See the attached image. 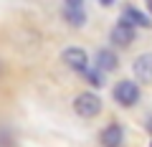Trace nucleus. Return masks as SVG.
Instances as JSON below:
<instances>
[{"mask_svg": "<svg viewBox=\"0 0 152 147\" xmlns=\"http://www.w3.org/2000/svg\"><path fill=\"white\" fill-rule=\"evenodd\" d=\"M96 66H99V71H114L117 69V56L112 53V51H102V53L96 56Z\"/></svg>", "mask_w": 152, "mask_h": 147, "instance_id": "1a4fd4ad", "label": "nucleus"}, {"mask_svg": "<svg viewBox=\"0 0 152 147\" xmlns=\"http://www.w3.org/2000/svg\"><path fill=\"white\" fill-rule=\"evenodd\" d=\"M99 3H104V5H112V3H114V0H99Z\"/></svg>", "mask_w": 152, "mask_h": 147, "instance_id": "9b49d317", "label": "nucleus"}, {"mask_svg": "<svg viewBox=\"0 0 152 147\" xmlns=\"http://www.w3.org/2000/svg\"><path fill=\"white\" fill-rule=\"evenodd\" d=\"M74 112L79 117H84V119H91V117H96L99 112H102V102H99L96 94L84 91V94H79V97L74 99Z\"/></svg>", "mask_w": 152, "mask_h": 147, "instance_id": "f257e3e1", "label": "nucleus"}, {"mask_svg": "<svg viewBox=\"0 0 152 147\" xmlns=\"http://www.w3.org/2000/svg\"><path fill=\"white\" fill-rule=\"evenodd\" d=\"M64 61H66V66H71V69H76V71L89 69V56H86V51H84V48H76V46H71V48L64 51Z\"/></svg>", "mask_w": 152, "mask_h": 147, "instance_id": "39448f33", "label": "nucleus"}, {"mask_svg": "<svg viewBox=\"0 0 152 147\" xmlns=\"http://www.w3.org/2000/svg\"><path fill=\"white\" fill-rule=\"evenodd\" d=\"M122 142H124V129L119 124H109L102 132V145L104 147H119Z\"/></svg>", "mask_w": 152, "mask_h": 147, "instance_id": "0eeeda50", "label": "nucleus"}, {"mask_svg": "<svg viewBox=\"0 0 152 147\" xmlns=\"http://www.w3.org/2000/svg\"><path fill=\"white\" fill-rule=\"evenodd\" d=\"M134 41V26H129V23L119 20L117 26L112 28V43L119 46V48H127V46Z\"/></svg>", "mask_w": 152, "mask_h": 147, "instance_id": "20e7f679", "label": "nucleus"}, {"mask_svg": "<svg viewBox=\"0 0 152 147\" xmlns=\"http://www.w3.org/2000/svg\"><path fill=\"white\" fill-rule=\"evenodd\" d=\"M147 8H150V13H152V0H147Z\"/></svg>", "mask_w": 152, "mask_h": 147, "instance_id": "f8f14e48", "label": "nucleus"}, {"mask_svg": "<svg viewBox=\"0 0 152 147\" xmlns=\"http://www.w3.org/2000/svg\"><path fill=\"white\" fill-rule=\"evenodd\" d=\"M122 20L124 23H129V26H134V28H150V18L145 15V13H140L137 8H124V13H122Z\"/></svg>", "mask_w": 152, "mask_h": 147, "instance_id": "6e6552de", "label": "nucleus"}, {"mask_svg": "<svg viewBox=\"0 0 152 147\" xmlns=\"http://www.w3.org/2000/svg\"><path fill=\"white\" fill-rule=\"evenodd\" d=\"M150 147H152V145H150Z\"/></svg>", "mask_w": 152, "mask_h": 147, "instance_id": "ddd939ff", "label": "nucleus"}, {"mask_svg": "<svg viewBox=\"0 0 152 147\" xmlns=\"http://www.w3.org/2000/svg\"><path fill=\"white\" fill-rule=\"evenodd\" d=\"M64 18H66V23H71L74 28L84 26V23H86V13H84L81 0H66L64 3Z\"/></svg>", "mask_w": 152, "mask_h": 147, "instance_id": "7ed1b4c3", "label": "nucleus"}, {"mask_svg": "<svg viewBox=\"0 0 152 147\" xmlns=\"http://www.w3.org/2000/svg\"><path fill=\"white\" fill-rule=\"evenodd\" d=\"M147 132H150V135H152V117H150V119H147Z\"/></svg>", "mask_w": 152, "mask_h": 147, "instance_id": "9d476101", "label": "nucleus"}, {"mask_svg": "<svg viewBox=\"0 0 152 147\" xmlns=\"http://www.w3.org/2000/svg\"><path fill=\"white\" fill-rule=\"evenodd\" d=\"M132 71H134V76L140 79V81L150 84V81H152V53H142L140 59L134 61Z\"/></svg>", "mask_w": 152, "mask_h": 147, "instance_id": "423d86ee", "label": "nucleus"}, {"mask_svg": "<svg viewBox=\"0 0 152 147\" xmlns=\"http://www.w3.org/2000/svg\"><path fill=\"white\" fill-rule=\"evenodd\" d=\"M112 94H114V102L122 104V107H134V104L140 102V86H137L134 81H129V79L119 81L114 86Z\"/></svg>", "mask_w": 152, "mask_h": 147, "instance_id": "f03ea898", "label": "nucleus"}]
</instances>
